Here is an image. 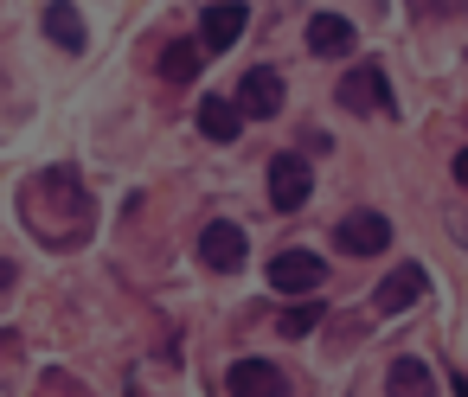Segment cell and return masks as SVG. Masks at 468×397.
<instances>
[{
  "label": "cell",
  "instance_id": "cell-1",
  "mask_svg": "<svg viewBox=\"0 0 468 397\" xmlns=\"http://www.w3.org/2000/svg\"><path fill=\"white\" fill-rule=\"evenodd\" d=\"M308 193H314L308 154H270V205H276V212H302Z\"/></svg>",
  "mask_w": 468,
  "mask_h": 397
},
{
  "label": "cell",
  "instance_id": "cell-2",
  "mask_svg": "<svg viewBox=\"0 0 468 397\" xmlns=\"http://www.w3.org/2000/svg\"><path fill=\"white\" fill-rule=\"evenodd\" d=\"M334 244L346 256H378V250H391V218L385 212H346L334 225Z\"/></svg>",
  "mask_w": 468,
  "mask_h": 397
},
{
  "label": "cell",
  "instance_id": "cell-3",
  "mask_svg": "<svg viewBox=\"0 0 468 397\" xmlns=\"http://www.w3.org/2000/svg\"><path fill=\"white\" fill-rule=\"evenodd\" d=\"M327 282V256H314V250H282V256H270V288H282V295H314Z\"/></svg>",
  "mask_w": 468,
  "mask_h": 397
},
{
  "label": "cell",
  "instance_id": "cell-4",
  "mask_svg": "<svg viewBox=\"0 0 468 397\" xmlns=\"http://www.w3.org/2000/svg\"><path fill=\"white\" fill-rule=\"evenodd\" d=\"M199 256H206L218 276H238V269H244V256H250V244H244V231H238V225L212 218V225L199 231Z\"/></svg>",
  "mask_w": 468,
  "mask_h": 397
},
{
  "label": "cell",
  "instance_id": "cell-5",
  "mask_svg": "<svg viewBox=\"0 0 468 397\" xmlns=\"http://www.w3.org/2000/svg\"><path fill=\"white\" fill-rule=\"evenodd\" d=\"M340 103H346L353 116H366V110H398V103H391V84H385V71H378V65L346 71V78H340Z\"/></svg>",
  "mask_w": 468,
  "mask_h": 397
},
{
  "label": "cell",
  "instance_id": "cell-6",
  "mask_svg": "<svg viewBox=\"0 0 468 397\" xmlns=\"http://www.w3.org/2000/svg\"><path fill=\"white\" fill-rule=\"evenodd\" d=\"M250 26V7L244 0H218V7H206V26H199V39H206V52L218 58V52H231L238 46V33Z\"/></svg>",
  "mask_w": 468,
  "mask_h": 397
},
{
  "label": "cell",
  "instance_id": "cell-7",
  "mask_svg": "<svg viewBox=\"0 0 468 397\" xmlns=\"http://www.w3.org/2000/svg\"><path fill=\"white\" fill-rule=\"evenodd\" d=\"M238 103H244V116H276L282 110V71H270V65H257V71H244V84H238Z\"/></svg>",
  "mask_w": 468,
  "mask_h": 397
},
{
  "label": "cell",
  "instance_id": "cell-8",
  "mask_svg": "<svg viewBox=\"0 0 468 397\" xmlns=\"http://www.w3.org/2000/svg\"><path fill=\"white\" fill-rule=\"evenodd\" d=\"M423 288H430V276H423L417 263H398V269H391V276L378 282V295H372V308H378V314H404V308H410V301H417Z\"/></svg>",
  "mask_w": 468,
  "mask_h": 397
},
{
  "label": "cell",
  "instance_id": "cell-9",
  "mask_svg": "<svg viewBox=\"0 0 468 397\" xmlns=\"http://www.w3.org/2000/svg\"><path fill=\"white\" fill-rule=\"evenodd\" d=\"M199 135L206 141H238L244 135V103L238 97H206L199 103Z\"/></svg>",
  "mask_w": 468,
  "mask_h": 397
},
{
  "label": "cell",
  "instance_id": "cell-10",
  "mask_svg": "<svg viewBox=\"0 0 468 397\" xmlns=\"http://www.w3.org/2000/svg\"><path fill=\"white\" fill-rule=\"evenodd\" d=\"M353 26L340 20V14H314L308 20V52H321V58H340V52H353Z\"/></svg>",
  "mask_w": 468,
  "mask_h": 397
},
{
  "label": "cell",
  "instance_id": "cell-11",
  "mask_svg": "<svg viewBox=\"0 0 468 397\" xmlns=\"http://www.w3.org/2000/svg\"><path fill=\"white\" fill-rule=\"evenodd\" d=\"M206 58H212V52H206V39H174V46L161 52V78H167V84H193Z\"/></svg>",
  "mask_w": 468,
  "mask_h": 397
},
{
  "label": "cell",
  "instance_id": "cell-12",
  "mask_svg": "<svg viewBox=\"0 0 468 397\" xmlns=\"http://www.w3.org/2000/svg\"><path fill=\"white\" fill-rule=\"evenodd\" d=\"M46 33H52L65 52H84V46H90V33H84V20H78L71 0H52V7H46Z\"/></svg>",
  "mask_w": 468,
  "mask_h": 397
},
{
  "label": "cell",
  "instance_id": "cell-13",
  "mask_svg": "<svg viewBox=\"0 0 468 397\" xmlns=\"http://www.w3.org/2000/svg\"><path fill=\"white\" fill-rule=\"evenodd\" d=\"M231 391H289V378L270 359H238L231 365Z\"/></svg>",
  "mask_w": 468,
  "mask_h": 397
},
{
  "label": "cell",
  "instance_id": "cell-14",
  "mask_svg": "<svg viewBox=\"0 0 468 397\" xmlns=\"http://www.w3.org/2000/svg\"><path fill=\"white\" fill-rule=\"evenodd\" d=\"M314 320H321V301H302V308H289L276 327H282V340H302V333H314Z\"/></svg>",
  "mask_w": 468,
  "mask_h": 397
},
{
  "label": "cell",
  "instance_id": "cell-15",
  "mask_svg": "<svg viewBox=\"0 0 468 397\" xmlns=\"http://www.w3.org/2000/svg\"><path fill=\"white\" fill-rule=\"evenodd\" d=\"M391 391H430V365L423 359H398L391 365Z\"/></svg>",
  "mask_w": 468,
  "mask_h": 397
},
{
  "label": "cell",
  "instance_id": "cell-16",
  "mask_svg": "<svg viewBox=\"0 0 468 397\" xmlns=\"http://www.w3.org/2000/svg\"><path fill=\"white\" fill-rule=\"evenodd\" d=\"M455 180H462V186H468V148H462V154H455Z\"/></svg>",
  "mask_w": 468,
  "mask_h": 397
}]
</instances>
